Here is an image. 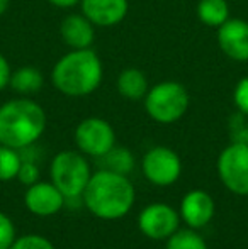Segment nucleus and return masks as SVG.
<instances>
[{
  "label": "nucleus",
  "mask_w": 248,
  "mask_h": 249,
  "mask_svg": "<svg viewBox=\"0 0 248 249\" xmlns=\"http://www.w3.org/2000/svg\"><path fill=\"white\" fill-rule=\"evenodd\" d=\"M167 249H208V244L201 234L194 229L175 231L167 241Z\"/></svg>",
  "instance_id": "obj_20"
},
{
  "label": "nucleus",
  "mask_w": 248,
  "mask_h": 249,
  "mask_svg": "<svg viewBox=\"0 0 248 249\" xmlns=\"http://www.w3.org/2000/svg\"><path fill=\"white\" fill-rule=\"evenodd\" d=\"M82 14L97 27H113L128 16V0H80Z\"/></svg>",
  "instance_id": "obj_12"
},
{
  "label": "nucleus",
  "mask_w": 248,
  "mask_h": 249,
  "mask_svg": "<svg viewBox=\"0 0 248 249\" xmlns=\"http://www.w3.org/2000/svg\"><path fill=\"white\" fill-rule=\"evenodd\" d=\"M9 3H10V0H0V17L7 12V9H9Z\"/></svg>",
  "instance_id": "obj_28"
},
{
  "label": "nucleus",
  "mask_w": 248,
  "mask_h": 249,
  "mask_svg": "<svg viewBox=\"0 0 248 249\" xmlns=\"http://www.w3.org/2000/svg\"><path fill=\"white\" fill-rule=\"evenodd\" d=\"M75 142L80 153L102 158L116 146V132L113 125L100 117H87L76 125Z\"/></svg>",
  "instance_id": "obj_7"
},
{
  "label": "nucleus",
  "mask_w": 248,
  "mask_h": 249,
  "mask_svg": "<svg viewBox=\"0 0 248 249\" xmlns=\"http://www.w3.org/2000/svg\"><path fill=\"white\" fill-rule=\"evenodd\" d=\"M14 241H16V227L5 213L0 212V249H10Z\"/></svg>",
  "instance_id": "obj_22"
},
{
  "label": "nucleus",
  "mask_w": 248,
  "mask_h": 249,
  "mask_svg": "<svg viewBox=\"0 0 248 249\" xmlns=\"http://www.w3.org/2000/svg\"><path fill=\"white\" fill-rule=\"evenodd\" d=\"M197 17L209 27H219L229 19V5L226 0H199Z\"/></svg>",
  "instance_id": "obj_17"
},
{
  "label": "nucleus",
  "mask_w": 248,
  "mask_h": 249,
  "mask_svg": "<svg viewBox=\"0 0 248 249\" xmlns=\"http://www.w3.org/2000/svg\"><path fill=\"white\" fill-rule=\"evenodd\" d=\"M218 46L233 61H248V22L229 17L218 27Z\"/></svg>",
  "instance_id": "obj_10"
},
{
  "label": "nucleus",
  "mask_w": 248,
  "mask_h": 249,
  "mask_svg": "<svg viewBox=\"0 0 248 249\" xmlns=\"http://www.w3.org/2000/svg\"><path fill=\"white\" fill-rule=\"evenodd\" d=\"M214 200L204 190H192L186 194L180 203V215L191 229H201L211 222L214 215Z\"/></svg>",
  "instance_id": "obj_13"
},
{
  "label": "nucleus",
  "mask_w": 248,
  "mask_h": 249,
  "mask_svg": "<svg viewBox=\"0 0 248 249\" xmlns=\"http://www.w3.org/2000/svg\"><path fill=\"white\" fill-rule=\"evenodd\" d=\"M82 197L92 215L102 220H117L131 210L134 187L126 175L100 170L90 177Z\"/></svg>",
  "instance_id": "obj_1"
},
{
  "label": "nucleus",
  "mask_w": 248,
  "mask_h": 249,
  "mask_svg": "<svg viewBox=\"0 0 248 249\" xmlns=\"http://www.w3.org/2000/svg\"><path fill=\"white\" fill-rule=\"evenodd\" d=\"M143 175L156 187H169L179 180L182 173V161L173 149L165 146L152 148L141 163Z\"/></svg>",
  "instance_id": "obj_8"
},
{
  "label": "nucleus",
  "mask_w": 248,
  "mask_h": 249,
  "mask_svg": "<svg viewBox=\"0 0 248 249\" xmlns=\"http://www.w3.org/2000/svg\"><path fill=\"white\" fill-rule=\"evenodd\" d=\"M218 175L223 185L236 195H248V144L233 141L218 158Z\"/></svg>",
  "instance_id": "obj_6"
},
{
  "label": "nucleus",
  "mask_w": 248,
  "mask_h": 249,
  "mask_svg": "<svg viewBox=\"0 0 248 249\" xmlns=\"http://www.w3.org/2000/svg\"><path fill=\"white\" fill-rule=\"evenodd\" d=\"M65 202V195L53 183H48V181H38L27 187V192L24 195V203L27 210L39 217H50L58 213Z\"/></svg>",
  "instance_id": "obj_11"
},
{
  "label": "nucleus",
  "mask_w": 248,
  "mask_h": 249,
  "mask_svg": "<svg viewBox=\"0 0 248 249\" xmlns=\"http://www.w3.org/2000/svg\"><path fill=\"white\" fill-rule=\"evenodd\" d=\"M17 180L22 185H26V187H31V185L38 183V181H39V168H38V164L33 163V161L22 160L19 173H17Z\"/></svg>",
  "instance_id": "obj_24"
},
{
  "label": "nucleus",
  "mask_w": 248,
  "mask_h": 249,
  "mask_svg": "<svg viewBox=\"0 0 248 249\" xmlns=\"http://www.w3.org/2000/svg\"><path fill=\"white\" fill-rule=\"evenodd\" d=\"M233 102L240 114L248 117V76H243L233 90Z\"/></svg>",
  "instance_id": "obj_23"
},
{
  "label": "nucleus",
  "mask_w": 248,
  "mask_h": 249,
  "mask_svg": "<svg viewBox=\"0 0 248 249\" xmlns=\"http://www.w3.org/2000/svg\"><path fill=\"white\" fill-rule=\"evenodd\" d=\"M22 158L17 149L0 144V181H9L17 178Z\"/></svg>",
  "instance_id": "obj_19"
},
{
  "label": "nucleus",
  "mask_w": 248,
  "mask_h": 249,
  "mask_svg": "<svg viewBox=\"0 0 248 249\" xmlns=\"http://www.w3.org/2000/svg\"><path fill=\"white\" fill-rule=\"evenodd\" d=\"M48 2L58 9H70V7H75L76 3H80V0H48Z\"/></svg>",
  "instance_id": "obj_27"
},
{
  "label": "nucleus",
  "mask_w": 248,
  "mask_h": 249,
  "mask_svg": "<svg viewBox=\"0 0 248 249\" xmlns=\"http://www.w3.org/2000/svg\"><path fill=\"white\" fill-rule=\"evenodd\" d=\"M44 85V76L36 66H20L10 75L9 87L19 95H34Z\"/></svg>",
  "instance_id": "obj_16"
},
{
  "label": "nucleus",
  "mask_w": 248,
  "mask_h": 249,
  "mask_svg": "<svg viewBox=\"0 0 248 249\" xmlns=\"http://www.w3.org/2000/svg\"><path fill=\"white\" fill-rule=\"evenodd\" d=\"M117 92L123 99L128 100H141L146 97L150 87L146 75L138 68H126L117 76Z\"/></svg>",
  "instance_id": "obj_15"
},
{
  "label": "nucleus",
  "mask_w": 248,
  "mask_h": 249,
  "mask_svg": "<svg viewBox=\"0 0 248 249\" xmlns=\"http://www.w3.org/2000/svg\"><path fill=\"white\" fill-rule=\"evenodd\" d=\"M51 183L65 195L66 200H76L83 195L90 177L89 161L83 153L76 151H61L51 161Z\"/></svg>",
  "instance_id": "obj_5"
},
{
  "label": "nucleus",
  "mask_w": 248,
  "mask_h": 249,
  "mask_svg": "<svg viewBox=\"0 0 248 249\" xmlns=\"http://www.w3.org/2000/svg\"><path fill=\"white\" fill-rule=\"evenodd\" d=\"M102 163H104V170L114 171V173L126 175L129 173L134 168V156L128 148H117L114 146L111 151H107L102 156Z\"/></svg>",
  "instance_id": "obj_18"
},
{
  "label": "nucleus",
  "mask_w": 248,
  "mask_h": 249,
  "mask_svg": "<svg viewBox=\"0 0 248 249\" xmlns=\"http://www.w3.org/2000/svg\"><path fill=\"white\" fill-rule=\"evenodd\" d=\"M231 136L233 141L247 142L248 144V121H245V115L240 114V112L231 121Z\"/></svg>",
  "instance_id": "obj_25"
},
{
  "label": "nucleus",
  "mask_w": 248,
  "mask_h": 249,
  "mask_svg": "<svg viewBox=\"0 0 248 249\" xmlns=\"http://www.w3.org/2000/svg\"><path fill=\"white\" fill-rule=\"evenodd\" d=\"M10 75H12V68H10L9 61L5 56L0 53V90H3L5 87H9Z\"/></svg>",
  "instance_id": "obj_26"
},
{
  "label": "nucleus",
  "mask_w": 248,
  "mask_h": 249,
  "mask_svg": "<svg viewBox=\"0 0 248 249\" xmlns=\"http://www.w3.org/2000/svg\"><path fill=\"white\" fill-rule=\"evenodd\" d=\"M138 226L150 239H169L175 231H179V213L167 203H152L141 210Z\"/></svg>",
  "instance_id": "obj_9"
},
{
  "label": "nucleus",
  "mask_w": 248,
  "mask_h": 249,
  "mask_svg": "<svg viewBox=\"0 0 248 249\" xmlns=\"http://www.w3.org/2000/svg\"><path fill=\"white\" fill-rule=\"evenodd\" d=\"M10 249H55V246L46 237L38 236V234H27L14 241Z\"/></svg>",
  "instance_id": "obj_21"
},
{
  "label": "nucleus",
  "mask_w": 248,
  "mask_h": 249,
  "mask_svg": "<svg viewBox=\"0 0 248 249\" xmlns=\"http://www.w3.org/2000/svg\"><path fill=\"white\" fill-rule=\"evenodd\" d=\"M145 110L158 124H173L186 115L191 97L187 89L179 82H160L148 90Z\"/></svg>",
  "instance_id": "obj_4"
},
{
  "label": "nucleus",
  "mask_w": 248,
  "mask_h": 249,
  "mask_svg": "<svg viewBox=\"0 0 248 249\" xmlns=\"http://www.w3.org/2000/svg\"><path fill=\"white\" fill-rule=\"evenodd\" d=\"M46 129V112L31 99H14L0 107V144L31 148Z\"/></svg>",
  "instance_id": "obj_3"
},
{
  "label": "nucleus",
  "mask_w": 248,
  "mask_h": 249,
  "mask_svg": "<svg viewBox=\"0 0 248 249\" xmlns=\"http://www.w3.org/2000/svg\"><path fill=\"white\" fill-rule=\"evenodd\" d=\"M60 36L70 50H87L95 39V26L83 14H70L61 20Z\"/></svg>",
  "instance_id": "obj_14"
},
{
  "label": "nucleus",
  "mask_w": 248,
  "mask_h": 249,
  "mask_svg": "<svg viewBox=\"0 0 248 249\" xmlns=\"http://www.w3.org/2000/svg\"><path fill=\"white\" fill-rule=\"evenodd\" d=\"M104 66L92 48L72 50L51 70V83L66 97H87L102 83Z\"/></svg>",
  "instance_id": "obj_2"
}]
</instances>
